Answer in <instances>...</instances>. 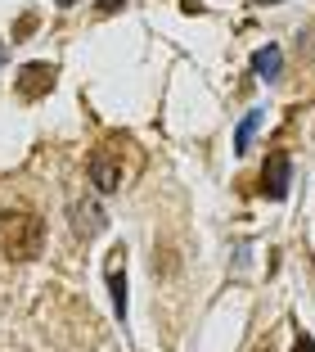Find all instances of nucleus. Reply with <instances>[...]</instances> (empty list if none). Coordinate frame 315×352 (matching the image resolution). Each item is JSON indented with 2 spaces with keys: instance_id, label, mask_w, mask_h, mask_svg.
<instances>
[{
  "instance_id": "nucleus-3",
  "label": "nucleus",
  "mask_w": 315,
  "mask_h": 352,
  "mask_svg": "<svg viewBox=\"0 0 315 352\" xmlns=\"http://www.w3.org/2000/svg\"><path fill=\"white\" fill-rule=\"evenodd\" d=\"M288 176H293V163L288 154H270L261 167V195L266 199H284L288 195Z\"/></svg>"
},
{
  "instance_id": "nucleus-8",
  "label": "nucleus",
  "mask_w": 315,
  "mask_h": 352,
  "mask_svg": "<svg viewBox=\"0 0 315 352\" xmlns=\"http://www.w3.org/2000/svg\"><path fill=\"white\" fill-rule=\"evenodd\" d=\"M257 126H261V113H248V118H244V126H239V135H234V149H239V154L248 149V140H253Z\"/></svg>"
},
{
  "instance_id": "nucleus-5",
  "label": "nucleus",
  "mask_w": 315,
  "mask_h": 352,
  "mask_svg": "<svg viewBox=\"0 0 315 352\" xmlns=\"http://www.w3.org/2000/svg\"><path fill=\"white\" fill-rule=\"evenodd\" d=\"M253 68H257V77H279V68H284V54H279V45H266V50H257L253 54Z\"/></svg>"
},
{
  "instance_id": "nucleus-2",
  "label": "nucleus",
  "mask_w": 315,
  "mask_h": 352,
  "mask_svg": "<svg viewBox=\"0 0 315 352\" xmlns=\"http://www.w3.org/2000/svg\"><path fill=\"white\" fill-rule=\"evenodd\" d=\"M117 145H122V140L108 135V140L91 154V181H95V190H104V195L122 190V149Z\"/></svg>"
},
{
  "instance_id": "nucleus-11",
  "label": "nucleus",
  "mask_w": 315,
  "mask_h": 352,
  "mask_svg": "<svg viewBox=\"0 0 315 352\" xmlns=\"http://www.w3.org/2000/svg\"><path fill=\"white\" fill-rule=\"evenodd\" d=\"M257 5H275V0H257Z\"/></svg>"
},
{
  "instance_id": "nucleus-12",
  "label": "nucleus",
  "mask_w": 315,
  "mask_h": 352,
  "mask_svg": "<svg viewBox=\"0 0 315 352\" xmlns=\"http://www.w3.org/2000/svg\"><path fill=\"white\" fill-rule=\"evenodd\" d=\"M59 5H72V0H59Z\"/></svg>"
},
{
  "instance_id": "nucleus-9",
  "label": "nucleus",
  "mask_w": 315,
  "mask_h": 352,
  "mask_svg": "<svg viewBox=\"0 0 315 352\" xmlns=\"http://www.w3.org/2000/svg\"><path fill=\"white\" fill-rule=\"evenodd\" d=\"M293 352H315V339H311V334H297V343H293Z\"/></svg>"
},
{
  "instance_id": "nucleus-4",
  "label": "nucleus",
  "mask_w": 315,
  "mask_h": 352,
  "mask_svg": "<svg viewBox=\"0 0 315 352\" xmlns=\"http://www.w3.org/2000/svg\"><path fill=\"white\" fill-rule=\"evenodd\" d=\"M50 86H54V68L50 63H27V68L19 73V95L23 100H41Z\"/></svg>"
},
{
  "instance_id": "nucleus-7",
  "label": "nucleus",
  "mask_w": 315,
  "mask_h": 352,
  "mask_svg": "<svg viewBox=\"0 0 315 352\" xmlns=\"http://www.w3.org/2000/svg\"><path fill=\"white\" fill-rule=\"evenodd\" d=\"M108 285H113V307H117V316H126V276H122L117 262L108 267Z\"/></svg>"
},
{
  "instance_id": "nucleus-6",
  "label": "nucleus",
  "mask_w": 315,
  "mask_h": 352,
  "mask_svg": "<svg viewBox=\"0 0 315 352\" xmlns=\"http://www.w3.org/2000/svg\"><path fill=\"white\" fill-rule=\"evenodd\" d=\"M72 217H77V235H86V239L104 230V212H100L95 204H86V208L77 204V208H72Z\"/></svg>"
},
{
  "instance_id": "nucleus-10",
  "label": "nucleus",
  "mask_w": 315,
  "mask_h": 352,
  "mask_svg": "<svg viewBox=\"0 0 315 352\" xmlns=\"http://www.w3.org/2000/svg\"><path fill=\"white\" fill-rule=\"evenodd\" d=\"M122 5H126V0H100V10H104V14H117Z\"/></svg>"
},
{
  "instance_id": "nucleus-13",
  "label": "nucleus",
  "mask_w": 315,
  "mask_h": 352,
  "mask_svg": "<svg viewBox=\"0 0 315 352\" xmlns=\"http://www.w3.org/2000/svg\"><path fill=\"white\" fill-rule=\"evenodd\" d=\"M311 41H315V32H311ZM311 50H315V45H311Z\"/></svg>"
},
{
  "instance_id": "nucleus-1",
  "label": "nucleus",
  "mask_w": 315,
  "mask_h": 352,
  "mask_svg": "<svg viewBox=\"0 0 315 352\" xmlns=\"http://www.w3.org/2000/svg\"><path fill=\"white\" fill-rule=\"evenodd\" d=\"M41 244H45L41 217H32V212H5L0 217V249L10 258H19V262L41 258Z\"/></svg>"
}]
</instances>
